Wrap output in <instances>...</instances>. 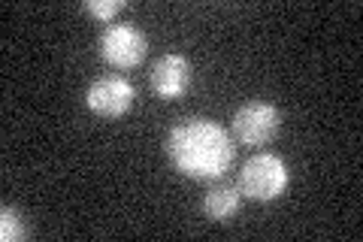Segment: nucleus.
I'll list each match as a JSON object with an SVG mask.
<instances>
[{
    "mask_svg": "<svg viewBox=\"0 0 363 242\" xmlns=\"http://www.w3.org/2000/svg\"><path fill=\"white\" fill-rule=\"evenodd\" d=\"M288 185H291V170L285 164V158L272 152H257L248 158L240 170V182H236L242 197L255 203H272L285 197Z\"/></svg>",
    "mask_w": 363,
    "mask_h": 242,
    "instance_id": "nucleus-2",
    "label": "nucleus"
},
{
    "mask_svg": "<svg viewBox=\"0 0 363 242\" xmlns=\"http://www.w3.org/2000/svg\"><path fill=\"white\" fill-rule=\"evenodd\" d=\"M0 239L4 242L25 239V221H21V212L13 209V206H4V209H0Z\"/></svg>",
    "mask_w": 363,
    "mask_h": 242,
    "instance_id": "nucleus-8",
    "label": "nucleus"
},
{
    "mask_svg": "<svg viewBox=\"0 0 363 242\" xmlns=\"http://www.w3.org/2000/svg\"><path fill=\"white\" fill-rule=\"evenodd\" d=\"M145 52H149V40H145V33L130 25V21H124V25H112L100 33V57L116 67V70H133V67L143 64Z\"/></svg>",
    "mask_w": 363,
    "mask_h": 242,
    "instance_id": "nucleus-4",
    "label": "nucleus"
},
{
    "mask_svg": "<svg viewBox=\"0 0 363 242\" xmlns=\"http://www.w3.org/2000/svg\"><path fill=\"white\" fill-rule=\"evenodd\" d=\"M191 79H194V67H191L188 57L179 55V52L161 55L149 70V85L161 100L182 97L191 88Z\"/></svg>",
    "mask_w": 363,
    "mask_h": 242,
    "instance_id": "nucleus-6",
    "label": "nucleus"
},
{
    "mask_svg": "<svg viewBox=\"0 0 363 242\" xmlns=\"http://www.w3.org/2000/svg\"><path fill=\"white\" fill-rule=\"evenodd\" d=\"M230 131L242 145H267L281 131V109L269 100H248L233 112Z\"/></svg>",
    "mask_w": 363,
    "mask_h": 242,
    "instance_id": "nucleus-3",
    "label": "nucleus"
},
{
    "mask_svg": "<svg viewBox=\"0 0 363 242\" xmlns=\"http://www.w3.org/2000/svg\"><path fill=\"white\" fill-rule=\"evenodd\" d=\"M203 215L212 218V221H218V224H227V221H233L236 212H240V206H242V191L230 185V182H215V185L203 194Z\"/></svg>",
    "mask_w": 363,
    "mask_h": 242,
    "instance_id": "nucleus-7",
    "label": "nucleus"
},
{
    "mask_svg": "<svg viewBox=\"0 0 363 242\" xmlns=\"http://www.w3.org/2000/svg\"><path fill=\"white\" fill-rule=\"evenodd\" d=\"M167 155L188 179L215 182L233 167L236 145L227 128L212 119H185L167 136Z\"/></svg>",
    "mask_w": 363,
    "mask_h": 242,
    "instance_id": "nucleus-1",
    "label": "nucleus"
},
{
    "mask_svg": "<svg viewBox=\"0 0 363 242\" xmlns=\"http://www.w3.org/2000/svg\"><path fill=\"white\" fill-rule=\"evenodd\" d=\"M136 88L124 76H100L85 91V106L100 119H121L124 112H130Z\"/></svg>",
    "mask_w": 363,
    "mask_h": 242,
    "instance_id": "nucleus-5",
    "label": "nucleus"
},
{
    "mask_svg": "<svg viewBox=\"0 0 363 242\" xmlns=\"http://www.w3.org/2000/svg\"><path fill=\"white\" fill-rule=\"evenodd\" d=\"M121 9H124V0H85V13L94 16L97 21H109V25Z\"/></svg>",
    "mask_w": 363,
    "mask_h": 242,
    "instance_id": "nucleus-9",
    "label": "nucleus"
}]
</instances>
